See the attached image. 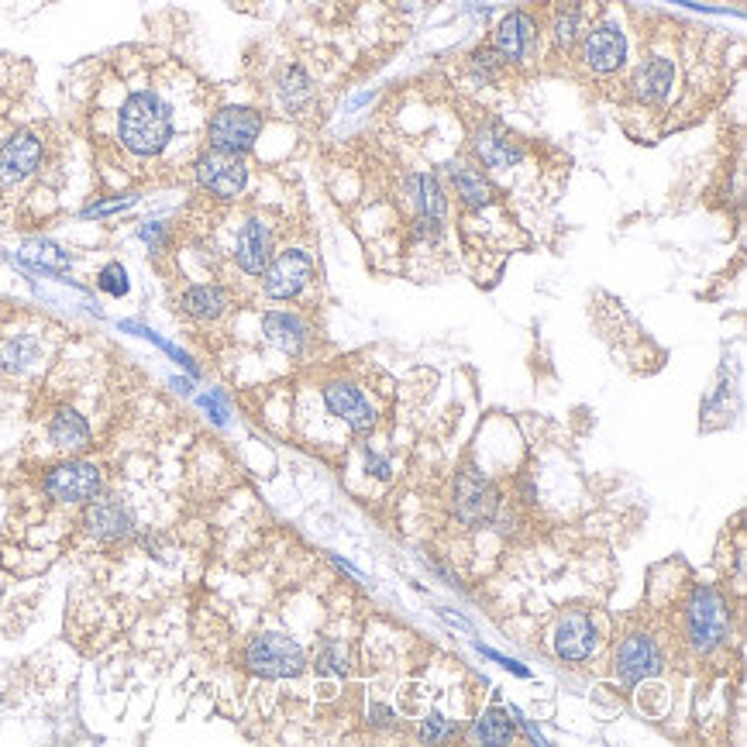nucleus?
<instances>
[{
	"instance_id": "1",
	"label": "nucleus",
	"mask_w": 747,
	"mask_h": 747,
	"mask_svg": "<svg viewBox=\"0 0 747 747\" xmlns=\"http://www.w3.org/2000/svg\"><path fill=\"white\" fill-rule=\"evenodd\" d=\"M114 141L138 162L166 156L176 141V107L159 87H135L114 111Z\"/></svg>"
},
{
	"instance_id": "2",
	"label": "nucleus",
	"mask_w": 747,
	"mask_h": 747,
	"mask_svg": "<svg viewBox=\"0 0 747 747\" xmlns=\"http://www.w3.org/2000/svg\"><path fill=\"white\" fill-rule=\"evenodd\" d=\"M245 668L259 675V679L279 683V679H297L307 671V651L300 648L297 637L287 634H256L245 648Z\"/></svg>"
},
{
	"instance_id": "3",
	"label": "nucleus",
	"mask_w": 747,
	"mask_h": 747,
	"mask_svg": "<svg viewBox=\"0 0 747 747\" xmlns=\"http://www.w3.org/2000/svg\"><path fill=\"white\" fill-rule=\"evenodd\" d=\"M266 128V118L256 107H221L218 114L207 121V149L248 156L259 146V135Z\"/></svg>"
},
{
	"instance_id": "4",
	"label": "nucleus",
	"mask_w": 747,
	"mask_h": 747,
	"mask_svg": "<svg viewBox=\"0 0 747 747\" xmlns=\"http://www.w3.org/2000/svg\"><path fill=\"white\" fill-rule=\"evenodd\" d=\"M686 634H689V645L699 651V655H709L717 651L724 640L730 637V620H727V607L717 589L709 586H699L689 599L686 607Z\"/></svg>"
},
{
	"instance_id": "5",
	"label": "nucleus",
	"mask_w": 747,
	"mask_h": 747,
	"mask_svg": "<svg viewBox=\"0 0 747 747\" xmlns=\"http://www.w3.org/2000/svg\"><path fill=\"white\" fill-rule=\"evenodd\" d=\"M46 162V138L39 128H18L0 141V190H18L39 176Z\"/></svg>"
},
{
	"instance_id": "6",
	"label": "nucleus",
	"mask_w": 747,
	"mask_h": 747,
	"mask_svg": "<svg viewBox=\"0 0 747 747\" xmlns=\"http://www.w3.org/2000/svg\"><path fill=\"white\" fill-rule=\"evenodd\" d=\"M42 489L56 504H90L103 492V469L87 458H66L42 479Z\"/></svg>"
},
{
	"instance_id": "7",
	"label": "nucleus",
	"mask_w": 747,
	"mask_h": 747,
	"mask_svg": "<svg viewBox=\"0 0 747 747\" xmlns=\"http://www.w3.org/2000/svg\"><path fill=\"white\" fill-rule=\"evenodd\" d=\"M627 62V34L617 21H599L579 39V66L596 77H610Z\"/></svg>"
},
{
	"instance_id": "8",
	"label": "nucleus",
	"mask_w": 747,
	"mask_h": 747,
	"mask_svg": "<svg viewBox=\"0 0 747 747\" xmlns=\"http://www.w3.org/2000/svg\"><path fill=\"white\" fill-rule=\"evenodd\" d=\"M313 259L303 248H287V252H276L262 272V290L269 300H297L310 282H313Z\"/></svg>"
},
{
	"instance_id": "9",
	"label": "nucleus",
	"mask_w": 747,
	"mask_h": 747,
	"mask_svg": "<svg viewBox=\"0 0 747 747\" xmlns=\"http://www.w3.org/2000/svg\"><path fill=\"white\" fill-rule=\"evenodd\" d=\"M193 176L200 190H207L218 200H235L245 193L248 187V162L245 156H231V152H213L207 149L203 156H197L193 162Z\"/></svg>"
},
{
	"instance_id": "10",
	"label": "nucleus",
	"mask_w": 747,
	"mask_h": 747,
	"mask_svg": "<svg viewBox=\"0 0 747 747\" xmlns=\"http://www.w3.org/2000/svg\"><path fill=\"white\" fill-rule=\"evenodd\" d=\"M489 46L507 66H527L541 52V28L527 11H510L500 24H496Z\"/></svg>"
},
{
	"instance_id": "11",
	"label": "nucleus",
	"mask_w": 747,
	"mask_h": 747,
	"mask_svg": "<svg viewBox=\"0 0 747 747\" xmlns=\"http://www.w3.org/2000/svg\"><path fill=\"white\" fill-rule=\"evenodd\" d=\"M455 514L461 524H489L496 514H500V492L496 486L472 466H466L458 472V482H455Z\"/></svg>"
},
{
	"instance_id": "12",
	"label": "nucleus",
	"mask_w": 747,
	"mask_h": 747,
	"mask_svg": "<svg viewBox=\"0 0 747 747\" xmlns=\"http://www.w3.org/2000/svg\"><path fill=\"white\" fill-rule=\"evenodd\" d=\"M472 149H476V159L492 172H507L524 159V146L504 121H486L472 138Z\"/></svg>"
},
{
	"instance_id": "13",
	"label": "nucleus",
	"mask_w": 747,
	"mask_h": 747,
	"mask_svg": "<svg viewBox=\"0 0 747 747\" xmlns=\"http://www.w3.org/2000/svg\"><path fill=\"white\" fill-rule=\"evenodd\" d=\"M83 527L97 541H124L135 534V514L121 500H114V496L100 492L83 510Z\"/></svg>"
},
{
	"instance_id": "14",
	"label": "nucleus",
	"mask_w": 747,
	"mask_h": 747,
	"mask_svg": "<svg viewBox=\"0 0 747 747\" xmlns=\"http://www.w3.org/2000/svg\"><path fill=\"white\" fill-rule=\"evenodd\" d=\"M661 665H665L661 648L655 645V637H648V634H630L620 645V651H617V675H620V683H627V686L655 679V675L661 671Z\"/></svg>"
},
{
	"instance_id": "15",
	"label": "nucleus",
	"mask_w": 747,
	"mask_h": 747,
	"mask_svg": "<svg viewBox=\"0 0 747 747\" xmlns=\"http://www.w3.org/2000/svg\"><path fill=\"white\" fill-rule=\"evenodd\" d=\"M325 407L338 417V420H345L355 435H369L372 427H376V410H372V404L366 400V394L359 386H351V382H328L325 389Z\"/></svg>"
},
{
	"instance_id": "16",
	"label": "nucleus",
	"mask_w": 747,
	"mask_h": 747,
	"mask_svg": "<svg viewBox=\"0 0 747 747\" xmlns=\"http://www.w3.org/2000/svg\"><path fill=\"white\" fill-rule=\"evenodd\" d=\"M272 256H276L272 228L262 218H248L238 228V238H235V266L245 276H262Z\"/></svg>"
},
{
	"instance_id": "17",
	"label": "nucleus",
	"mask_w": 747,
	"mask_h": 747,
	"mask_svg": "<svg viewBox=\"0 0 747 747\" xmlns=\"http://www.w3.org/2000/svg\"><path fill=\"white\" fill-rule=\"evenodd\" d=\"M596 624L589 614H565L555 627V655L561 661H586L596 651Z\"/></svg>"
},
{
	"instance_id": "18",
	"label": "nucleus",
	"mask_w": 747,
	"mask_h": 747,
	"mask_svg": "<svg viewBox=\"0 0 747 747\" xmlns=\"http://www.w3.org/2000/svg\"><path fill=\"white\" fill-rule=\"evenodd\" d=\"M671 87H675V62H671L668 56H651V59H645V62H640V66L634 69V77H630V93H634L640 103H648V107L668 100Z\"/></svg>"
},
{
	"instance_id": "19",
	"label": "nucleus",
	"mask_w": 747,
	"mask_h": 747,
	"mask_svg": "<svg viewBox=\"0 0 747 747\" xmlns=\"http://www.w3.org/2000/svg\"><path fill=\"white\" fill-rule=\"evenodd\" d=\"M49 441L56 451H66V455H83L93 441L90 435V424L87 417L77 410V407H56L52 417H49Z\"/></svg>"
},
{
	"instance_id": "20",
	"label": "nucleus",
	"mask_w": 747,
	"mask_h": 747,
	"mask_svg": "<svg viewBox=\"0 0 747 747\" xmlns=\"http://www.w3.org/2000/svg\"><path fill=\"white\" fill-rule=\"evenodd\" d=\"M262 335H266V341L272 348H279L282 355H290V359H297V355L310 341V328L290 310H266L262 313Z\"/></svg>"
},
{
	"instance_id": "21",
	"label": "nucleus",
	"mask_w": 747,
	"mask_h": 747,
	"mask_svg": "<svg viewBox=\"0 0 747 747\" xmlns=\"http://www.w3.org/2000/svg\"><path fill=\"white\" fill-rule=\"evenodd\" d=\"M180 310L193 320H200V325H207V320H218L228 313L231 307V293L225 287H218V282H190V287L180 293Z\"/></svg>"
},
{
	"instance_id": "22",
	"label": "nucleus",
	"mask_w": 747,
	"mask_h": 747,
	"mask_svg": "<svg viewBox=\"0 0 747 747\" xmlns=\"http://www.w3.org/2000/svg\"><path fill=\"white\" fill-rule=\"evenodd\" d=\"M407 197L414 203V210L420 218H435V221H448V193L438 183V176L431 172H410L407 176Z\"/></svg>"
},
{
	"instance_id": "23",
	"label": "nucleus",
	"mask_w": 747,
	"mask_h": 747,
	"mask_svg": "<svg viewBox=\"0 0 747 747\" xmlns=\"http://www.w3.org/2000/svg\"><path fill=\"white\" fill-rule=\"evenodd\" d=\"M448 176H451L455 197H458L461 203H466L469 210H486V207H492L496 193H492V183L486 180L479 166L458 162V166L448 169Z\"/></svg>"
},
{
	"instance_id": "24",
	"label": "nucleus",
	"mask_w": 747,
	"mask_h": 747,
	"mask_svg": "<svg viewBox=\"0 0 747 747\" xmlns=\"http://www.w3.org/2000/svg\"><path fill=\"white\" fill-rule=\"evenodd\" d=\"M276 93H279L282 111H287V114H303L307 107L313 103V97H317V87L307 77L303 66H290V69H282V73H279Z\"/></svg>"
},
{
	"instance_id": "25",
	"label": "nucleus",
	"mask_w": 747,
	"mask_h": 747,
	"mask_svg": "<svg viewBox=\"0 0 747 747\" xmlns=\"http://www.w3.org/2000/svg\"><path fill=\"white\" fill-rule=\"evenodd\" d=\"M582 28H586V18H582V8L576 4H561L555 8L551 14V42L558 52H572L582 39Z\"/></svg>"
},
{
	"instance_id": "26",
	"label": "nucleus",
	"mask_w": 747,
	"mask_h": 747,
	"mask_svg": "<svg viewBox=\"0 0 747 747\" xmlns=\"http://www.w3.org/2000/svg\"><path fill=\"white\" fill-rule=\"evenodd\" d=\"M39 355H42V345H39V338H31V335H14L11 341H4L0 345V369L4 372H28L34 362H39Z\"/></svg>"
},
{
	"instance_id": "27",
	"label": "nucleus",
	"mask_w": 747,
	"mask_h": 747,
	"mask_svg": "<svg viewBox=\"0 0 747 747\" xmlns=\"http://www.w3.org/2000/svg\"><path fill=\"white\" fill-rule=\"evenodd\" d=\"M514 737H517V727L510 724V714H504V709H486L469 727V740H479V744H510Z\"/></svg>"
},
{
	"instance_id": "28",
	"label": "nucleus",
	"mask_w": 747,
	"mask_h": 747,
	"mask_svg": "<svg viewBox=\"0 0 747 747\" xmlns=\"http://www.w3.org/2000/svg\"><path fill=\"white\" fill-rule=\"evenodd\" d=\"M118 328H121V331H128V335H138V338H146V341H152L156 348H162V351L169 355V359H172V362H180V366H183V369H187L190 376H200V366L193 362V355H187L183 348H176L172 341H166V338H162V335H156L152 328H146V325H138V320H121V325H118Z\"/></svg>"
},
{
	"instance_id": "29",
	"label": "nucleus",
	"mask_w": 747,
	"mask_h": 747,
	"mask_svg": "<svg viewBox=\"0 0 747 747\" xmlns=\"http://www.w3.org/2000/svg\"><path fill=\"white\" fill-rule=\"evenodd\" d=\"M313 668H317L320 675H338V679H345L348 668H351V651H348L345 640H338V637L320 640V648H317V665H313Z\"/></svg>"
},
{
	"instance_id": "30",
	"label": "nucleus",
	"mask_w": 747,
	"mask_h": 747,
	"mask_svg": "<svg viewBox=\"0 0 747 747\" xmlns=\"http://www.w3.org/2000/svg\"><path fill=\"white\" fill-rule=\"evenodd\" d=\"M469 69H472V77L479 80V83H496L504 73H507V62L496 56V49L492 46H482V49H476L472 56H469Z\"/></svg>"
},
{
	"instance_id": "31",
	"label": "nucleus",
	"mask_w": 747,
	"mask_h": 747,
	"mask_svg": "<svg viewBox=\"0 0 747 747\" xmlns=\"http://www.w3.org/2000/svg\"><path fill=\"white\" fill-rule=\"evenodd\" d=\"M97 290L107 293V297H128L131 282H128V269L121 262H107L100 272H97Z\"/></svg>"
},
{
	"instance_id": "32",
	"label": "nucleus",
	"mask_w": 747,
	"mask_h": 747,
	"mask_svg": "<svg viewBox=\"0 0 747 747\" xmlns=\"http://www.w3.org/2000/svg\"><path fill=\"white\" fill-rule=\"evenodd\" d=\"M135 203H138V193H124V197H114V200H100V203L83 207V218H87V221H93V218H111V213L128 210V207H135Z\"/></svg>"
},
{
	"instance_id": "33",
	"label": "nucleus",
	"mask_w": 747,
	"mask_h": 747,
	"mask_svg": "<svg viewBox=\"0 0 747 747\" xmlns=\"http://www.w3.org/2000/svg\"><path fill=\"white\" fill-rule=\"evenodd\" d=\"M203 410H207V417L213 420V424H228V397H225V389H210V394H203L200 400H197Z\"/></svg>"
},
{
	"instance_id": "34",
	"label": "nucleus",
	"mask_w": 747,
	"mask_h": 747,
	"mask_svg": "<svg viewBox=\"0 0 747 747\" xmlns=\"http://www.w3.org/2000/svg\"><path fill=\"white\" fill-rule=\"evenodd\" d=\"M455 734V727H451V720H445L441 714H431L424 724H420V740H427V744H435V740H445V737H451Z\"/></svg>"
},
{
	"instance_id": "35",
	"label": "nucleus",
	"mask_w": 747,
	"mask_h": 747,
	"mask_svg": "<svg viewBox=\"0 0 747 747\" xmlns=\"http://www.w3.org/2000/svg\"><path fill=\"white\" fill-rule=\"evenodd\" d=\"M472 648H476V651H479V655H482V658H489V661H496V665H500V668H507V671H514V675H520V679H530V671H527V668H524V665H520V661H517V658H507V655H500V651H492V648H486V645H479V640H476V645H472Z\"/></svg>"
},
{
	"instance_id": "36",
	"label": "nucleus",
	"mask_w": 747,
	"mask_h": 747,
	"mask_svg": "<svg viewBox=\"0 0 747 747\" xmlns=\"http://www.w3.org/2000/svg\"><path fill=\"white\" fill-rule=\"evenodd\" d=\"M138 238L146 241V245L152 248V252H159L162 241H166V225H162V221H149V225H141V228H138Z\"/></svg>"
},
{
	"instance_id": "37",
	"label": "nucleus",
	"mask_w": 747,
	"mask_h": 747,
	"mask_svg": "<svg viewBox=\"0 0 747 747\" xmlns=\"http://www.w3.org/2000/svg\"><path fill=\"white\" fill-rule=\"evenodd\" d=\"M369 727H397V714L389 706H379V703H372L369 706Z\"/></svg>"
},
{
	"instance_id": "38",
	"label": "nucleus",
	"mask_w": 747,
	"mask_h": 747,
	"mask_svg": "<svg viewBox=\"0 0 747 747\" xmlns=\"http://www.w3.org/2000/svg\"><path fill=\"white\" fill-rule=\"evenodd\" d=\"M366 469H369V472H372L376 479H382V482H386L389 476H394V469H389V461H386L382 455H376L372 448L366 451Z\"/></svg>"
},
{
	"instance_id": "39",
	"label": "nucleus",
	"mask_w": 747,
	"mask_h": 747,
	"mask_svg": "<svg viewBox=\"0 0 747 747\" xmlns=\"http://www.w3.org/2000/svg\"><path fill=\"white\" fill-rule=\"evenodd\" d=\"M438 614H441V617H445V620H448V624H455V627H461V630H466V634H476V627H472V624H469V620H466V617H458V614H451V610H438Z\"/></svg>"
},
{
	"instance_id": "40",
	"label": "nucleus",
	"mask_w": 747,
	"mask_h": 747,
	"mask_svg": "<svg viewBox=\"0 0 747 747\" xmlns=\"http://www.w3.org/2000/svg\"><path fill=\"white\" fill-rule=\"evenodd\" d=\"M169 386L176 389V394H190V382H187V379H172Z\"/></svg>"
}]
</instances>
